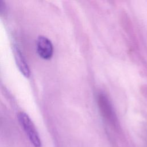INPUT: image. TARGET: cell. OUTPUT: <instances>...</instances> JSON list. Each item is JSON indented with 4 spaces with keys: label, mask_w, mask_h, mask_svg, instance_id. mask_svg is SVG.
I'll use <instances>...</instances> for the list:
<instances>
[{
    "label": "cell",
    "mask_w": 147,
    "mask_h": 147,
    "mask_svg": "<svg viewBox=\"0 0 147 147\" xmlns=\"http://www.w3.org/2000/svg\"><path fill=\"white\" fill-rule=\"evenodd\" d=\"M18 119L32 144L35 147H39L41 145L39 135L28 115L24 112H20L18 114Z\"/></svg>",
    "instance_id": "cell-1"
},
{
    "label": "cell",
    "mask_w": 147,
    "mask_h": 147,
    "mask_svg": "<svg viewBox=\"0 0 147 147\" xmlns=\"http://www.w3.org/2000/svg\"><path fill=\"white\" fill-rule=\"evenodd\" d=\"M98 104L103 117L112 125H117V118L111 105L104 94L98 96Z\"/></svg>",
    "instance_id": "cell-2"
},
{
    "label": "cell",
    "mask_w": 147,
    "mask_h": 147,
    "mask_svg": "<svg viewBox=\"0 0 147 147\" xmlns=\"http://www.w3.org/2000/svg\"><path fill=\"white\" fill-rule=\"evenodd\" d=\"M36 48L38 55L44 59H49L53 55V45L51 41L45 36H38L36 41Z\"/></svg>",
    "instance_id": "cell-3"
},
{
    "label": "cell",
    "mask_w": 147,
    "mask_h": 147,
    "mask_svg": "<svg viewBox=\"0 0 147 147\" xmlns=\"http://www.w3.org/2000/svg\"><path fill=\"white\" fill-rule=\"evenodd\" d=\"M13 54L16 65L20 71L25 77L29 78L30 75L29 67L22 53L16 46L13 47Z\"/></svg>",
    "instance_id": "cell-4"
},
{
    "label": "cell",
    "mask_w": 147,
    "mask_h": 147,
    "mask_svg": "<svg viewBox=\"0 0 147 147\" xmlns=\"http://www.w3.org/2000/svg\"><path fill=\"white\" fill-rule=\"evenodd\" d=\"M5 4L2 1H0V13H2L5 10Z\"/></svg>",
    "instance_id": "cell-5"
}]
</instances>
